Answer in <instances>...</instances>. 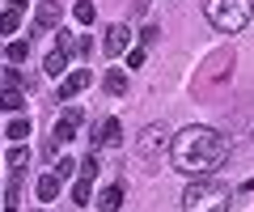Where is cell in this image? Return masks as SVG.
Here are the masks:
<instances>
[{
    "label": "cell",
    "instance_id": "6da1fadb",
    "mask_svg": "<svg viewBox=\"0 0 254 212\" xmlns=\"http://www.w3.org/2000/svg\"><path fill=\"white\" fill-rule=\"evenodd\" d=\"M225 157H229V140L220 132H212V128H182L170 140L174 170L178 174H190V178H208Z\"/></svg>",
    "mask_w": 254,
    "mask_h": 212
},
{
    "label": "cell",
    "instance_id": "7a4b0ae2",
    "mask_svg": "<svg viewBox=\"0 0 254 212\" xmlns=\"http://www.w3.org/2000/svg\"><path fill=\"white\" fill-rule=\"evenodd\" d=\"M229 204H233V195L216 178H195L182 191V212H229Z\"/></svg>",
    "mask_w": 254,
    "mask_h": 212
},
{
    "label": "cell",
    "instance_id": "3957f363",
    "mask_svg": "<svg viewBox=\"0 0 254 212\" xmlns=\"http://www.w3.org/2000/svg\"><path fill=\"white\" fill-rule=\"evenodd\" d=\"M203 13H208V21L216 30L237 34V30H246V21H250V0H203Z\"/></svg>",
    "mask_w": 254,
    "mask_h": 212
},
{
    "label": "cell",
    "instance_id": "277c9868",
    "mask_svg": "<svg viewBox=\"0 0 254 212\" xmlns=\"http://www.w3.org/2000/svg\"><path fill=\"white\" fill-rule=\"evenodd\" d=\"M229 72H233V51H212L208 60H203V68L195 72V93H208L212 85H220V81H229Z\"/></svg>",
    "mask_w": 254,
    "mask_h": 212
},
{
    "label": "cell",
    "instance_id": "5b68a950",
    "mask_svg": "<svg viewBox=\"0 0 254 212\" xmlns=\"http://www.w3.org/2000/svg\"><path fill=\"white\" fill-rule=\"evenodd\" d=\"M170 140L174 136H170L165 123H148V128L136 136V157H140V161H161V153L170 148Z\"/></svg>",
    "mask_w": 254,
    "mask_h": 212
},
{
    "label": "cell",
    "instance_id": "8992f818",
    "mask_svg": "<svg viewBox=\"0 0 254 212\" xmlns=\"http://www.w3.org/2000/svg\"><path fill=\"white\" fill-rule=\"evenodd\" d=\"M81 106H68V111L60 115V119H55V128H51V140H47V153H55V148L60 144H68V140L76 136V128H81Z\"/></svg>",
    "mask_w": 254,
    "mask_h": 212
},
{
    "label": "cell",
    "instance_id": "52a82bcc",
    "mask_svg": "<svg viewBox=\"0 0 254 212\" xmlns=\"http://www.w3.org/2000/svg\"><path fill=\"white\" fill-rule=\"evenodd\" d=\"M60 21H64V0H38L34 26L38 30H60Z\"/></svg>",
    "mask_w": 254,
    "mask_h": 212
},
{
    "label": "cell",
    "instance_id": "ba28073f",
    "mask_svg": "<svg viewBox=\"0 0 254 212\" xmlns=\"http://www.w3.org/2000/svg\"><path fill=\"white\" fill-rule=\"evenodd\" d=\"M127 38H131V30H127L123 21H115V26H106L102 51H106V56H123V51H127Z\"/></svg>",
    "mask_w": 254,
    "mask_h": 212
},
{
    "label": "cell",
    "instance_id": "9c48e42d",
    "mask_svg": "<svg viewBox=\"0 0 254 212\" xmlns=\"http://www.w3.org/2000/svg\"><path fill=\"white\" fill-rule=\"evenodd\" d=\"M89 81H93V72H89V68H76V72H68V76H64V85H60V102H68L72 93L89 89Z\"/></svg>",
    "mask_w": 254,
    "mask_h": 212
},
{
    "label": "cell",
    "instance_id": "30bf717a",
    "mask_svg": "<svg viewBox=\"0 0 254 212\" xmlns=\"http://www.w3.org/2000/svg\"><path fill=\"white\" fill-rule=\"evenodd\" d=\"M93 144L119 148V144H123V123H119V119H106V123H102V132H98V136H93Z\"/></svg>",
    "mask_w": 254,
    "mask_h": 212
},
{
    "label": "cell",
    "instance_id": "8fae6325",
    "mask_svg": "<svg viewBox=\"0 0 254 212\" xmlns=\"http://www.w3.org/2000/svg\"><path fill=\"white\" fill-rule=\"evenodd\" d=\"M34 191H38V200H43V204H51L55 195H60V174H55V170H51V174H43Z\"/></svg>",
    "mask_w": 254,
    "mask_h": 212
},
{
    "label": "cell",
    "instance_id": "7c38bea8",
    "mask_svg": "<svg viewBox=\"0 0 254 212\" xmlns=\"http://www.w3.org/2000/svg\"><path fill=\"white\" fill-rule=\"evenodd\" d=\"M98 208H102V212H119V208H123V187H119V183L106 187V191L98 195Z\"/></svg>",
    "mask_w": 254,
    "mask_h": 212
},
{
    "label": "cell",
    "instance_id": "4fadbf2b",
    "mask_svg": "<svg viewBox=\"0 0 254 212\" xmlns=\"http://www.w3.org/2000/svg\"><path fill=\"white\" fill-rule=\"evenodd\" d=\"M102 89H106L110 98H123V93H127V76L119 72V68H110V72H106V81H102Z\"/></svg>",
    "mask_w": 254,
    "mask_h": 212
},
{
    "label": "cell",
    "instance_id": "5bb4252c",
    "mask_svg": "<svg viewBox=\"0 0 254 212\" xmlns=\"http://www.w3.org/2000/svg\"><path fill=\"white\" fill-rule=\"evenodd\" d=\"M4 56H9L13 64H26L30 60V38H13V43L4 47Z\"/></svg>",
    "mask_w": 254,
    "mask_h": 212
},
{
    "label": "cell",
    "instance_id": "9a60e30c",
    "mask_svg": "<svg viewBox=\"0 0 254 212\" xmlns=\"http://www.w3.org/2000/svg\"><path fill=\"white\" fill-rule=\"evenodd\" d=\"M47 72H51V76H64V72H68V51H60V47H55V51H51V56H47Z\"/></svg>",
    "mask_w": 254,
    "mask_h": 212
},
{
    "label": "cell",
    "instance_id": "2e32d148",
    "mask_svg": "<svg viewBox=\"0 0 254 212\" xmlns=\"http://www.w3.org/2000/svg\"><path fill=\"white\" fill-rule=\"evenodd\" d=\"M17 30H21V9L0 13V34H17Z\"/></svg>",
    "mask_w": 254,
    "mask_h": 212
},
{
    "label": "cell",
    "instance_id": "e0dca14e",
    "mask_svg": "<svg viewBox=\"0 0 254 212\" xmlns=\"http://www.w3.org/2000/svg\"><path fill=\"white\" fill-rule=\"evenodd\" d=\"M0 106H4V111H21V106H26V98H21V89H17V85L0 93Z\"/></svg>",
    "mask_w": 254,
    "mask_h": 212
},
{
    "label": "cell",
    "instance_id": "ac0fdd59",
    "mask_svg": "<svg viewBox=\"0 0 254 212\" xmlns=\"http://www.w3.org/2000/svg\"><path fill=\"white\" fill-rule=\"evenodd\" d=\"M4 136H9V140H17V144H21V140L30 136V119H13L9 128H4Z\"/></svg>",
    "mask_w": 254,
    "mask_h": 212
},
{
    "label": "cell",
    "instance_id": "d6986e66",
    "mask_svg": "<svg viewBox=\"0 0 254 212\" xmlns=\"http://www.w3.org/2000/svg\"><path fill=\"white\" fill-rule=\"evenodd\" d=\"M72 13H76V21H81V26H89V21L98 17V9H93L89 0H76V9H72Z\"/></svg>",
    "mask_w": 254,
    "mask_h": 212
},
{
    "label": "cell",
    "instance_id": "ffe728a7",
    "mask_svg": "<svg viewBox=\"0 0 254 212\" xmlns=\"http://www.w3.org/2000/svg\"><path fill=\"white\" fill-rule=\"evenodd\" d=\"M89 195H93V178H81V183L72 187V200L76 204H89Z\"/></svg>",
    "mask_w": 254,
    "mask_h": 212
},
{
    "label": "cell",
    "instance_id": "44dd1931",
    "mask_svg": "<svg viewBox=\"0 0 254 212\" xmlns=\"http://www.w3.org/2000/svg\"><path fill=\"white\" fill-rule=\"evenodd\" d=\"M72 170H76V161H72V157H60V166H55V174H60V183H64L68 174H72Z\"/></svg>",
    "mask_w": 254,
    "mask_h": 212
},
{
    "label": "cell",
    "instance_id": "7402d4cb",
    "mask_svg": "<svg viewBox=\"0 0 254 212\" xmlns=\"http://www.w3.org/2000/svg\"><path fill=\"white\" fill-rule=\"evenodd\" d=\"M26 161H30V148H13V153H9V166H26Z\"/></svg>",
    "mask_w": 254,
    "mask_h": 212
},
{
    "label": "cell",
    "instance_id": "603a6c76",
    "mask_svg": "<svg viewBox=\"0 0 254 212\" xmlns=\"http://www.w3.org/2000/svg\"><path fill=\"white\" fill-rule=\"evenodd\" d=\"M81 170H85V178H93V174H98V153H89V157H85V161H81Z\"/></svg>",
    "mask_w": 254,
    "mask_h": 212
},
{
    "label": "cell",
    "instance_id": "cb8c5ba5",
    "mask_svg": "<svg viewBox=\"0 0 254 212\" xmlns=\"http://www.w3.org/2000/svg\"><path fill=\"white\" fill-rule=\"evenodd\" d=\"M9 81L13 85H30V72H26V68H9Z\"/></svg>",
    "mask_w": 254,
    "mask_h": 212
},
{
    "label": "cell",
    "instance_id": "d4e9b609",
    "mask_svg": "<svg viewBox=\"0 0 254 212\" xmlns=\"http://www.w3.org/2000/svg\"><path fill=\"white\" fill-rule=\"evenodd\" d=\"M127 64H131V68H140V64H144V47H136V51H127Z\"/></svg>",
    "mask_w": 254,
    "mask_h": 212
},
{
    "label": "cell",
    "instance_id": "484cf974",
    "mask_svg": "<svg viewBox=\"0 0 254 212\" xmlns=\"http://www.w3.org/2000/svg\"><path fill=\"white\" fill-rule=\"evenodd\" d=\"M140 38H144V43H157V38H161V26H144V34H140Z\"/></svg>",
    "mask_w": 254,
    "mask_h": 212
},
{
    "label": "cell",
    "instance_id": "4316f807",
    "mask_svg": "<svg viewBox=\"0 0 254 212\" xmlns=\"http://www.w3.org/2000/svg\"><path fill=\"white\" fill-rule=\"evenodd\" d=\"M4 212H17V204H9V208H4Z\"/></svg>",
    "mask_w": 254,
    "mask_h": 212
},
{
    "label": "cell",
    "instance_id": "83f0119b",
    "mask_svg": "<svg viewBox=\"0 0 254 212\" xmlns=\"http://www.w3.org/2000/svg\"><path fill=\"white\" fill-rule=\"evenodd\" d=\"M38 212H43V208H38Z\"/></svg>",
    "mask_w": 254,
    "mask_h": 212
}]
</instances>
